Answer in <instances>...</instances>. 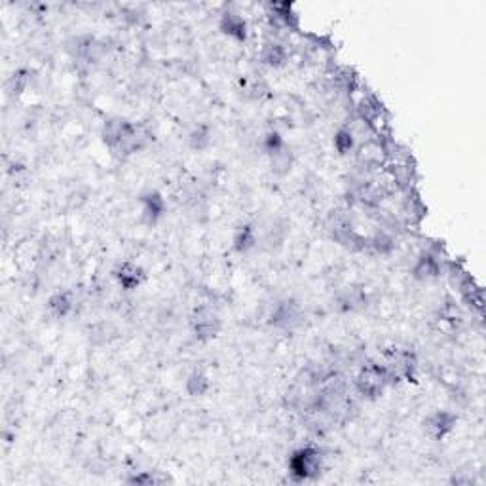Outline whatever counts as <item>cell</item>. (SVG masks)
<instances>
[{
  "label": "cell",
  "mask_w": 486,
  "mask_h": 486,
  "mask_svg": "<svg viewBox=\"0 0 486 486\" xmlns=\"http://www.w3.org/2000/svg\"><path fill=\"white\" fill-rule=\"evenodd\" d=\"M389 382L392 380H389V374L384 364L367 363L359 369L357 377L353 380V386L361 397L372 401L378 399L384 394V389L388 388Z\"/></svg>",
  "instance_id": "6da1fadb"
},
{
  "label": "cell",
  "mask_w": 486,
  "mask_h": 486,
  "mask_svg": "<svg viewBox=\"0 0 486 486\" xmlns=\"http://www.w3.org/2000/svg\"><path fill=\"white\" fill-rule=\"evenodd\" d=\"M323 469V454L315 446H302L289 458V473L293 480L304 482L319 477Z\"/></svg>",
  "instance_id": "7a4b0ae2"
},
{
  "label": "cell",
  "mask_w": 486,
  "mask_h": 486,
  "mask_svg": "<svg viewBox=\"0 0 486 486\" xmlns=\"http://www.w3.org/2000/svg\"><path fill=\"white\" fill-rule=\"evenodd\" d=\"M384 357H386V364L384 367L388 371L389 380H406V382L414 380L418 369V359L411 350L394 346L386 350Z\"/></svg>",
  "instance_id": "3957f363"
},
{
  "label": "cell",
  "mask_w": 486,
  "mask_h": 486,
  "mask_svg": "<svg viewBox=\"0 0 486 486\" xmlns=\"http://www.w3.org/2000/svg\"><path fill=\"white\" fill-rule=\"evenodd\" d=\"M222 319L215 308L203 304L198 306L190 315V330L198 342H211L219 336Z\"/></svg>",
  "instance_id": "277c9868"
},
{
  "label": "cell",
  "mask_w": 486,
  "mask_h": 486,
  "mask_svg": "<svg viewBox=\"0 0 486 486\" xmlns=\"http://www.w3.org/2000/svg\"><path fill=\"white\" fill-rule=\"evenodd\" d=\"M270 327L284 333H293L304 323V312H302L301 304L295 298H284L274 306L270 318H268Z\"/></svg>",
  "instance_id": "5b68a950"
},
{
  "label": "cell",
  "mask_w": 486,
  "mask_h": 486,
  "mask_svg": "<svg viewBox=\"0 0 486 486\" xmlns=\"http://www.w3.org/2000/svg\"><path fill=\"white\" fill-rule=\"evenodd\" d=\"M458 418L448 411H435L423 420V429L426 433L435 441H443L446 435H450L456 428Z\"/></svg>",
  "instance_id": "8992f818"
},
{
  "label": "cell",
  "mask_w": 486,
  "mask_h": 486,
  "mask_svg": "<svg viewBox=\"0 0 486 486\" xmlns=\"http://www.w3.org/2000/svg\"><path fill=\"white\" fill-rule=\"evenodd\" d=\"M112 276H114L116 284L120 285L124 291L139 289L146 278L145 270H143L139 264H135V262L131 261H126L122 262V264H118V266L114 268Z\"/></svg>",
  "instance_id": "52a82bcc"
},
{
  "label": "cell",
  "mask_w": 486,
  "mask_h": 486,
  "mask_svg": "<svg viewBox=\"0 0 486 486\" xmlns=\"http://www.w3.org/2000/svg\"><path fill=\"white\" fill-rule=\"evenodd\" d=\"M460 295H462V301L471 308V312H475L479 318H482V312H485V293H482V287L471 276H465L460 281Z\"/></svg>",
  "instance_id": "ba28073f"
},
{
  "label": "cell",
  "mask_w": 486,
  "mask_h": 486,
  "mask_svg": "<svg viewBox=\"0 0 486 486\" xmlns=\"http://www.w3.org/2000/svg\"><path fill=\"white\" fill-rule=\"evenodd\" d=\"M141 211H143V219L148 225H156L158 220L166 215V200L160 192H146L141 196Z\"/></svg>",
  "instance_id": "9c48e42d"
},
{
  "label": "cell",
  "mask_w": 486,
  "mask_h": 486,
  "mask_svg": "<svg viewBox=\"0 0 486 486\" xmlns=\"http://www.w3.org/2000/svg\"><path fill=\"white\" fill-rule=\"evenodd\" d=\"M219 29L228 38L243 42L247 38V21L236 12H225L220 16Z\"/></svg>",
  "instance_id": "30bf717a"
},
{
  "label": "cell",
  "mask_w": 486,
  "mask_h": 486,
  "mask_svg": "<svg viewBox=\"0 0 486 486\" xmlns=\"http://www.w3.org/2000/svg\"><path fill=\"white\" fill-rule=\"evenodd\" d=\"M412 278L418 281H431L441 276V262L433 253H423L412 266Z\"/></svg>",
  "instance_id": "8fae6325"
},
{
  "label": "cell",
  "mask_w": 486,
  "mask_h": 486,
  "mask_svg": "<svg viewBox=\"0 0 486 486\" xmlns=\"http://www.w3.org/2000/svg\"><path fill=\"white\" fill-rule=\"evenodd\" d=\"M75 295L70 291H58L48 301V312L55 319H65L75 310Z\"/></svg>",
  "instance_id": "7c38bea8"
},
{
  "label": "cell",
  "mask_w": 486,
  "mask_h": 486,
  "mask_svg": "<svg viewBox=\"0 0 486 486\" xmlns=\"http://www.w3.org/2000/svg\"><path fill=\"white\" fill-rule=\"evenodd\" d=\"M289 59V52L281 42H266L261 50V63L270 69H281Z\"/></svg>",
  "instance_id": "4fadbf2b"
},
{
  "label": "cell",
  "mask_w": 486,
  "mask_h": 486,
  "mask_svg": "<svg viewBox=\"0 0 486 486\" xmlns=\"http://www.w3.org/2000/svg\"><path fill=\"white\" fill-rule=\"evenodd\" d=\"M256 243H259V234H256V228L251 225L239 226L234 234V239H232V247L237 253H247V251L255 249Z\"/></svg>",
  "instance_id": "5bb4252c"
},
{
  "label": "cell",
  "mask_w": 486,
  "mask_h": 486,
  "mask_svg": "<svg viewBox=\"0 0 486 486\" xmlns=\"http://www.w3.org/2000/svg\"><path fill=\"white\" fill-rule=\"evenodd\" d=\"M185 389L190 397H203L211 389V380H209V377L202 369H196V371H192L188 374V378H186Z\"/></svg>",
  "instance_id": "9a60e30c"
},
{
  "label": "cell",
  "mask_w": 486,
  "mask_h": 486,
  "mask_svg": "<svg viewBox=\"0 0 486 486\" xmlns=\"http://www.w3.org/2000/svg\"><path fill=\"white\" fill-rule=\"evenodd\" d=\"M367 245H369L372 251L380 253V255H388V253L394 251L395 239L388 230H378L374 236L367 237Z\"/></svg>",
  "instance_id": "2e32d148"
},
{
  "label": "cell",
  "mask_w": 486,
  "mask_h": 486,
  "mask_svg": "<svg viewBox=\"0 0 486 486\" xmlns=\"http://www.w3.org/2000/svg\"><path fill=\"white\" fill-rule=\"evenodd\" d=\"M270 162H272V171L278 175L289 173L291 163H293V156H291V151L287 148V145L284 148H279L278 152L270 154Z\"/></svg>",
  "instance_id": "e0dca14e"
},
{
  "label": "cell",
  "mask_w": 486,
  "mask_h": 486,
  "mask_svg": "<svg viewBox=\"0 0 486 486\" xmlns=\"http://www.w3.org/2000/svg\"><path fill=\"white\" fill-rule=\"evenodd\" d=\"M335 148L338 154H342V156H346V154H350V152L355 148V135H353L352 129L342 128L336 131Z\"/></svg>",
  "instance_id": "ac0fdd59"
},
{
  "label": "cell",
  "mask_w": 486,
  "mask_h": 486,
  "mask_svg": "<svg viewBox=\"0 0 486 486\" xmlns=\"http://www.w3.org/2000/svg\"><path fill=\"white\" fill-rule=\"evenodd\" d=\"M169 477L166 475H160V471H141V473H135L134 477H129V485H163L168 482Z\"/></svg>",
  "instance_id": "d6986e66"
},
{
  "label": "cell",
  "mask_w": 486,
  "mask_h": 486,
  "mask_svg": "<svg viewBox=\"0 0 486 486\" xmlns=\"http://www.w3.org/2000/svg\"><path fill=\"white\" fill-rule=\"evenodd\" d=\"M188 141H190V146L194 151H203L211 143V129L207 126H198V128L192 129Z\"/></svg>",
  "instance_id": "ffe728a7"
},
{
  "label": "cell",
  "mask_w": 486,
  "mask_h": 486,
  "mask_svg": "<svg viewBox=\"0 0 486 486\" xmlns=\"http://www.w3.org/2000/svg\"><path fill=\"white\" fill-rule=\"evenodd\" d=\"M29 80H31V72L29 70H18V72H14L12 78L8 80V92L14 93V95H19V93H23L25 90H27V86H29Z\"/></svg>",
  "instance_id": "44dd1931"
},
{
  "label": "cell",
  "mask_w": 486,
  "mask_h": 486,
  "mask_svg": "<svg viewBox=\"0 0 486 486\" xmlns=\"http://www.w3.org/2000/svg\"><path fill=\"white\" fill-rule=\"evenodd\" d=\"M262 146H264V152L270 156L274 152H278L279 148H284L285 141L278 131H270V134H266L264 141H262Z\"/></svg>",
  "instance_id": "7402d4cb"
},
{
  "label": "cell",
  "mask_w": 486,
  "mask_h": 486,
  "mask_svg": "<svg viewBox=\"0 0 486 486\" xmlns=\"http://www.w3.org/2000/svg\"><path fill=\"white\" fill-rule=\"evenodd\" d=\"M441 319L448 321V323H458L462 319V313H460V310H458L454 302H446L445 306L441 308Z\"/></svg>",
  "instance_id": "603a6c76"
}]
</instances>
